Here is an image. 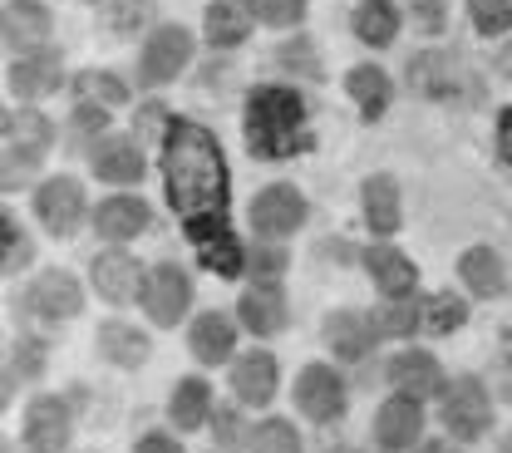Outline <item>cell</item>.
Masks as SVG:
<instances>
[{"mask_svg":"<svg viewBox=\"0 0 512 453\" xmlns=\"http://www.w3.org/2000/svg\"><path fill=\"white\" fill-rule=\"evenodd\" d=\"M345 89H350V99L360 104V114H365L370 124L389 109V94H394V89H389V74L375 69V65H355L350 74H345Z\"/></svg>","mask_w":512,"mask_h":453,"instance_id":"26","label":"cell"},{"mask_svg":"<svg viewBox=\"0 0 512 453\" xmlns=\"http://www.w3.org/2000/svg\"><path fill=\"white\" fill-rule=\"evenodd\" d=\"M148 10H153L148 0H119V5L109 10V25H114V30H133V25L148 20Z\"/></svg>","mask_w":512,"mask_h":453,"instance_id":"40","label":"cell"},{"mask_svg":"<svg viewBox=\"0 0 512 453\" xmlns=\"http://www.w3.org/2000/svg\"><path fill=\"white\" fill-rule=\"evenodd\" d=\"M463 321H468V306H463L458 296H434V301H424V311H419V325L434 330V335H448V330H458Z\"/></svg>","mask_w":512,"mask_h":453,"instance_id":"32","label":"cell"},{"mask_svg":"<svg viewBox=\"0 0 512 453\" xmlns=\"http://www.w3.org/2000/svg\"><path fill=\"white\" fill-rule=\"evenodd\" d=\"M306 222V197L291 183H271L252 197V227L261 237H291Z\"/></svg>","mask_w":512,"mask_h":453,"instance_id":"6","label":"cell"},{"mask_svg":"<svg viewBox=\"0 0 512 453\" xmlns=\"http://www.w3.org/2000/svg\"><path fill=\"white\" fill-rule=\"evenodd\" d=\"M247 30H252V5H242V0H217V5H207V40H212L217 50L242 45Z\"/></svg>","mask_w":512,"mask_h":453,"instance_id":"23","label":"cell"},{"mask_svg":"<svg viewBox=\"0 0 512 453\" xmlns=\"http://www.w3.org/2000/svg\"><path fill=\"white\" fill-rule=\"evenodd\" d=\"M365 266H370L375 286H380L389 301H404V296L414 291V261L399 257L394 247H370V252H365Z\"/></svg>","mask_w":512,"mask_h":453,"instance_id":"22","label":"cell"},{"mask_svg":"<svg viewBox=\"0 0 512 453\" xmlns=\"http://www.w3.org/2000/svg\"><path fill=\"white\" fill-rule=\"evenodd\" d=\"M252 266L261 271V281H271V276L286 266V257H281V252H271V247H261V252H252Z\"/></svg>","mask_w":512,"mask_h":453,"instance_id":"44","label":"cell"},{"mask_svg":"<svg viewBox=\"0 0 512 453\" xmlns=\"http://www.w3.org/2000/svg\"><path fill=\"white\" fill-rule=\"evenodd\" d=\"M276 60L286 69H296L301 79H320V55H316V40H306V35H296V40H286L281 50H276Z\"/></svg>","mask_w":512,"mask_h":453,"instance_id":"33","label":"cell"},{"mask_svg":"<svg viewBox=\"0 0 512 453\" xmlns=\"http://www.w3.org/2000/svg\"><path fill=\"white\" fill-rule=\"evenodd\" d=\"M419 429H424V409H419V399H409V394H399V399L380 404V414H375V439L394 453L414 449Z\"/></svg>","mask_w":512,"mask_h":453,"instance_id":"13","label":"cell"},{"mask_svg":"<svg viewBox=\"0 0 512 453\" xmlns=\"http://www.w3.org/2000/svg\"><path fill=\"white\" fill-rule=\"evenodd\" d=\"M296 404H301V414L306 419H335L340 409H345V385L335 380V370H325V365H311V370H301V380H296Z\"/></svg>","mask_w":512,"mask_h":453,"instance_id":"11","label":"cell"},{"mask_svg":"<svg viewBox=\"0 0 512 453\" xmlns=\"http://www.w3.org/2000/svg\"><path fill=\"white\" fill-rule=\"evenodd\" d=\"M350 25H355V35H360L365 45H389V40L399 35V10H394L389 0H360Z\"/></svg>","mask_w":512,"mask_h":453,"instance_id":"29","label":"cell"},{"mask_svg":"<svg viewBox=\"0 0 512 453\" xmlns=\"http://www.w3.org/2000/svg\"><path fill=\"white\" fill-rule=\"evenodd\" d=\"M468 10H473V25L483 35H503L512 25V0H468Z\"/></svg>","mask_w":512,"mask_h":453,"instance_id":"35","label":"cell"},{"mask_svg":"<svg viewBox=\"0 0 512 453\" xmlns=\"http://www.w3.org/2000/svg\"><path fill=\"white\" fill-rule=\"evenodd\" d=\"M60 89V55L55 50H35V55H20L10 65V94L20 99H45Z\"/></svg>","mask_w":512,"mask_h":453,"instance_id":"15","label":"cell"},{"mask_svg":"<svg viewBox=\"0 0 512 453\" xmlns=\"http://www.w3.org/2000/svg\"><path fill=\"white\" fill-rule=\"evenodd\" d=\"M399 183L389 178V173H375L370 183H365V222L380 232V237H389V232H399Z\"/></svg>","mask_w":512,"mask_h":453,"instance_id":"27","label":"cell"},{"mask_svg":"<svg viewBox=\"0 0 512 453\" xmlns=\"http://www.w3.org/2000/svg\"><path fill=\"white\" fill-rule=\"evenodd\" d=\"M79 89H84L89 99H104V104H124L128 99V84L119 79V74H84Z\"/></svg>","mask_w":512,"mask_h":453,"instance_id":"39","label":"cell"},{"mask_svg":"<svg viewBox=\"0 0 512 453\" xmlns=\"http://www.w3.org/2000/svg\"><path fill=\"white\" fill-rule=\"evenodd\" d=\"M261 25H296L306 15V0H247Z\"/></svg>","mask_w":512,"mask_h":453,"instance_id":"37","label":"cell"},{"mask_svg":"<svg viewBox=\"0 0 512 453\" xmlns=\"http://www.w3.org/2000/svg\"><path fill=\"white\" fill-rule=\"evenodd\" d=\"M0 237H5V257H0V266H5V276H15V271L30 261V237L15 227V217L0 222Z\"/></svg>","mask_w":512,"mask_h":453,"instance_id":"38","label":"cell"},{"mask_svg":"<svg viewBox=\"0 0 512 453\" xmlns=\"http://www.w3.org/2000/svg\"><path fill=\"white\" fill-rule=\"evenodd\" d=\"M104 129H109V114L99 104H79L74 109V133L79 138H94V133H104Z\"/></svg>","mask_w":512,"mask_h":453,"instance_id":"41","label":"cell"},{"mask_svg":"<svg viewBox=\"0 0 512 453\" xmlns=\"http://www.w3.org/2000/svg\"><path fill=\"white\" fill-rule=\"evenodd\" d=\"M15 360H25V375H40V350H35V345H20Z\"/></svg>","mask_w":512,"mask_h":453,"instance_id":"47","label":"cell"},{"mask_svg":"<svg viewBox=\"0 0 512 453\" xmlns=\"http://www.w3.org/2000/svg\"><path fill=\"white\" fill-rule=\"evenodd\" d=\"M409 10L424 30H444V0H409Z\"/></svg>","mask_w":512,"mask_h":453,"instance_id":"43","label":"cell"},{"mask_svg":"<svg viewBox=\"0 0 512 453\" xmlns=\"http://www.w3.org/2000/svg\"><path fill=\"white\" fill-rule=\"evenodd\" d=\"M94 227H99L104 242H128V237H138V232L148 227V207H143L138 197L119 193V197H109V202H99Z\"/></svg>","mask_w":512,"mask_h":453,"instance_id":"20","label":"cell"},{"mask_svg":"<svg viewBox=\"0 0 512 453\" xmlns=\"http://www.w3.org/2000/svg\"><path fill=\"white\" fill-rule=\"evenodd\" d=\"M50 143H55V124L45 119V114H35V109H10L5 114V183H15V168L25 173V168H35L45 153H50Z\"/></svg>","mask_w":512,"mask_h":453,"instance_id":"3","label":"cell"},{"mask_svg":"<svg viewBox=\"0 0 512 453\" xmlns=\"http://www.w3.org/2000/svg\"><path fill=\"white\" fill-rule=\"evenodd\" d=\"M375 340H380L375 325L365 321V316H355V311H335V316L325 321V345H330L340 360H365Z\"/></svg>","mask_w":512,"mask_h":453,"instance_id":"19","label":"cell"},{"mask_svg":"<svg viewBox=\"0 0 512 453\" xmlns=\"http://www.w3.org/2000/svg\"><path fill=\"white\" fill-rule=\"evenodd\" d=\"M192 60V35L183 25H158L138 55V79L143 84H168L178 79V69H188Z\"/></svg>","mask_w":512,"mask_h":453,"instance_id":"5","label":"cell"},{"mask_svg":"<svg viewBox=\"0 0 512 453\" xmlns=\"http://www.w3.org/2000/svg\"><path fill=\"white\" fill-rule=\"evenodd\" d=\"M247 439H252V434L237 424V414H217V444H222V449H242Z\"/></svg>","mask_w":512,"mask_h":453,"instance_id":"42","label":"cell"},{"mask_svg":"<svg viewBox=\"0 0 512 453\" xmlns=\"http://www.w3.org/2000/svg\"><path fill=\"white\" fill-rule=\"evenodd\" d=\"M247 148L256 158H291L296 148H311L306 133V99L296 89L266 84L247 99Z\"/></svg>","mask_w":512,"mask_h":453,"instance_id":"2","label":"cell"},{"mask_svg":"<svg viewBox=\"0 0 512 453\" xmlns=\"http://www.w3.org/2000/svg\"><path fill=\"white\" fill-rule=\"evenodd\" d=\"M79 306H84V291L69 271H45L30 286V311L40 321H69V316H79Z\"/></svg>","mask_w":512,"mask_h":453,"instance_id":"10","label":"cell"},{"mask_svg":"<svg viewBox=\"0 0 512 453\" xmlns=\"http://www.w3.org/2000/svg\"><path fill=\"white\" fill-rule=\"evenodd\" d=\"M242 321H247V330H256V335H276L281 325H286V291L276 286V281H256V286H247L242 291Z\"/></svg>","mask_w":512,"mask_h":453,"instance_id":"17","label":"cell"},{"mask_svg":"<svg viewBox=\"0 0 512 453\" xmlns=\"http://www.w3.org/2000/svg\"><path fill=\"white\" fill-rule=\"evenodd\" d=\"M498 153L512 163V109H503V119H498Z\"/></svg>","mask_w":512,"mask_h":453,"instance_id":"46","label":"cell"},{"mask_svg":"<svg viewBox=\"0 0 512 453\" xmlns=\"http://www.w3.org/2000/svg\"><path fill=\"white\" fill-rule=\"evenodd\" d=\"M389 380H394L399 394H409V399H434V394H444V370H439V360L424 355V350L394 355V360H389Z\"/></svg>","mask_w":512,"mask_h":453,"instance_id":"12","label":"cell"},{"mask_svg":"<svg viewBox=\"0 0 512 453\" xmlns=\"http://www.w3.org/2000/svg\"><path fill=\"white\" fill-rule=\"evenodd\" d=\"M133 453H183V444H178V439H168V434H143Z\"/></svg>","mask_w":512,"mask_h":453,"instance_id":"45","label":"cell"},{"mask_svg":"<svg viewBox=\"0 0 512 453\" xmlns=\"http://www.w3.org/2000/svg\"><path fill=\"white\" fill-rule=\"evenodd\" d=\"M89 163L104 183H138L143 178V153H138L133 138H99Z\"/></svg>","mask_w":512,"mask_h":453,"instance_id":"18","label":"cell"},{"mask_svg":"<svg viewBox=\"0 0 512 453\" xmlns=\"http://www.w3.org/2000/svg\"><path fill=\"white\" fill-rule=\"evenodd\" d=\"M188 306H192V281L178 266H158L143 281V311H148L153 325H178Z\"/></svg>","mask_w":512,"mask_h":453,"instance_id":"7","label":"cell"},{"mask_svg":"<svg viewBox=\"0 0 512 453\" xmlns=\"http://www.w3.org/2000/svg\"><path fill=\"white\" fill-rule=\"evenodd\" d=\"M370 325H375V335H409V330L419 325V311H414V301L404 296V301H389L384 311H375Z\"/></svg>","mask_w":512,"mask_h":453,"instance_id":"34","label":"cell"},{"mask_svg":"<svg viewBox=\"0 0 512 453\" xmlns=\"http://www.w3.org/2000/svg\"><path fill=\"white\" fill-rule=\"evenodd\" d=\"M35 212H40V222H45L55 237H69V232L79 227V217H84V188H79L74 178H50V183L35 193Z\"/></svg>","mask_w":512,"mask_h":453,"instance_id":"9","label":"cell"},{"mask_svg":"<svg viewBox=\"0 0 512 453\" xmlns=\"http://www.w3.org/2000/svg\"><path fill=\"white\" fill-rule=\"evenodd\" d=\"M232 340H237V330H232V321H227L222 311H207V316L192 321V355H197L202 365L227 360V355H232Z\"/></svg>","mask_w":512,"mask_h":453,"instance_id":"25","label":"cell"},{"mask_svg":"<svg viewBox=\"0 0 512 453\" xmlns=\"http://www.w3.org/2000/svg\"><path fill=\"white\" fill-rule=\"evenodd\" d=\"M94 286H99L104 301L124 306V301H133V296L143 291V271H138V261L124 257V252H104V257H94Z\"/></svg>","mask_w":512,"mask_h":453,"instance_id":"16","label":"cell"},{"mask_svg":"<svg viewBox=\"0 0 512 453\" xmlns=\"http://www.w3.org/2000/svg\"><path fill=\"white\" fill-rule=\"evenodd\" d=\"M493 424V404H488V389L478 385L473 375L453 380L444 389V429L453 439H483Z\"/></svg>","mask_w":512,"mask_h":453,"instance_id":"4","label":"cell"},{"mask_svg":"<svg viewBox=\"0 0 512 453\" xmlns=\"http://www.w3.org/2000/svg\"><path fill=\"white\" fill-rule=\"evenodd\" d=\"M99 355L114 360V365H124V370H133V365L148 360V340H143L133 325L109 321V325H99Z\"/></svg>","mask_w":512,"mask_h":453,"instance_id":"28","label":"cell"},{"mask_svg":"<svg viewBox=\"0 0 512 453\" xmlns=\"http://www.w3.org/2000/svg\"><path fill=\"white\" fill-rule=\"evenodd\" d=\"M409 79L424 89V94H453L458 84H453V60L448 55H419L414 65H409Z\"/></svg>","mask_w":512,"mask_h":453,"instance_id":"31","label":"cell"},{"mask_svg":"<svg viewBox=\"0 0 512 453\" xmlns=\"http://www.w3.org/2000/svg\"><path fill=\"white\" fill-rule=\"evenodd\" d=\"M50 10L40 0H5V20H0V35H5V50L15 55H35L45 50L50 40Z\"/></svg>","mask_w":512,"mask_h":453,"instance_id":"8","label":"cell"},{"mask_svg":"<svg viewBox=\"0 0 512 453\" xmlns=\"http://www.w3.org/2000/svg\"><path fill=\"white\" fill-rule=\"evenodd\" d=\"M330 453H355V449H330Z\"/></svg>","mask_w":512,"mask_h":453,"instance_id":"50","label":"cell"},{"mask_svg":"<svg viewBox=\"0 0 512 453\" xmlns=\"http://www.w3.org/2000/svg\"><path fill=\"white\" fill-rule=\"evenodd\" d=\"M232 389H237V399H247V404H266V399L276 394V360H271L266 350L242 355V360L232 365Z\"/></svg>","mask_w":512,"mask_h":453,"instance_id":"21","label":"cell"},{"mask_svg":"<svg viewBox=\"0 0 512 453\" xmlns=\"http://www.w3.org/2000/svg\"><path fill=\"white\" fill-rule=\"evenodd\" d=\"M458 276L468 281L473 296H503V291H508V271H503V261L493 257V247H473V252H463Z\"/></svg>","mask_w":512,"mask_h":453,"instance_id":"24","label":"cell"},{"mask_svg":"<svg viewBox=\"0 0 512 453\" xmlns=\"http://www.w3.org/2000/svg\"><path fill=\"white\" fill-rule=\"evenodd\" d=\"M5 453H15V449H5Z\"/></svg>","mask_w":512,"mask_h":453,"instance_id":"51","label":"cell"},{"mask_svg":"<svg viewBox=\"0 0 512 453\" xmlns=\"http://www.w3.org/2000/svg\"><path fill=\"white\" fill-rule=\"evenodd\" d=\"M252 444H256V453H301L296 429H291V424H281V419H266V424L252 434Z\"/></svg>","mask_w":512,"mask_h":453,"instance_id":"36","label":"cell"},{"mask_svg":"<svg viewBox=\"0 0 512 453\" xmlns=\"http://www.w3.org/2000/svg\"><path fill=\"white\" fill-rule=\"evenodd\" d=\"M25 439L35 453H60L69 444V409L60 399H30L25 409Z\"/></svg>","mask_w":512,"mask_h":453,"instance_id":"14","label":"cell"},{"mask_svg":"<svg viewBox=\"0 0 512 453\" xmlns=\"http://www.w3.org/2000/svg\"><path fill=\"white\" fill-rule=\"evenodd\" d=\"M163 183L178 222L188 227V242L197 247V261L217 276H237L242 247L227 222V163L202 124L173 119L163 129Z\"/></svg>","mask_w":512,"mask_h":453,"instance_id":"1","label":"cell"},{"mask_svg":"<svg viewBox=\"0 0 512 453\" xmlns=\"http://www.w3.org/2000/svg\"><path fill=\"white\" fill-rule=\"evenodd\" d=\"M419 453H453V444H439V439H429V444H419Z\"/></svg>","mask_w":512,"mask_h":453,"instance_id":"48","label":"cell"},{"mask_svg":"<svg viewBox=\"0 0 512 453\" xmlns=\"http://www.w3.org/2000/svg\"><path fill=\"white\" fill-rule=\"evenodd\" d=\"M503 74L512 79V45H508V55H503Z\"/></svg>","mask_w":512,"mask_h":453,"instance_id":"49","label":"cell"},{"mask_svg":"<svg viewBox=\"0 0 512 453\" xmlns=\"http://www.w3.org/2000/svg\"><path fill=\"white\" fill-rule=\"evenodd\" d=\"M207 385L202 380H183V385L173 389V404H168V414H173V424L178 429H197L202 419H207Z\"/></svg>","mask_w":512,"mask_h":453,"instance_id":"30","label":"cell"}]
</instances>
